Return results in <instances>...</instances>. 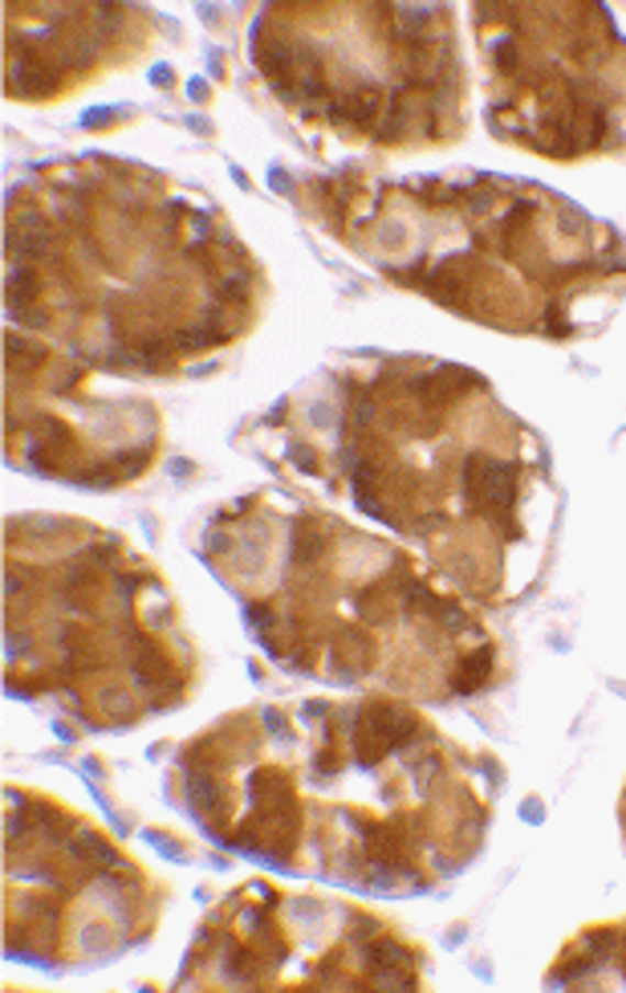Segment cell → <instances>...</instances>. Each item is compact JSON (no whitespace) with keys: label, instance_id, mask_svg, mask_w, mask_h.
Here are the masks:
<instances>
[{"label":"cell","instance_id":"6da1fadb","mask_svg":"<svg viewBox=\"0 0 626 993\" xmlns=\"http://www.w3.org/2000/svg\"><path fill=\"white\" fill-rule=\"evenodd\" d=\"M493 676V647H480V652H468L455 668V692H476L484 688V680Z\"/></svg>","mask_w":626,"mask_h":993}]
</instances>
